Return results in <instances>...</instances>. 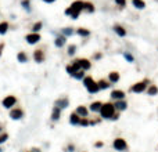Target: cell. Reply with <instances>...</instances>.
<instances>
[{
    "mask_svg": "<svg viewBox=\"0 0 158 152\" xmlns=\"http://www.w3.org/2000/svg\"><path fill=\"white\" fill-rule=\"evenodd\" d=\"M101 119L100 116H97V118H95V119H90V126H96V125H99V123H101Z\"/></svg>",
    "mask_w": 158,
    "mask_h": 152,
    "instance_id": "cell-38",
    "label": "cell"
},
{
    "mask_svg": "<svg viewBox=\"0 0 158 152\" xmlns=\"http://www.w3.org/2000/svg\"><path fill=\"white\" fill-rule=\"evenodd\" d=\"M21 6L24 7V8H25V10H28V11L31 10V8H29V7H31V1H29V0H22Z\"/></svg>",
    "mask_w": 158,
    "mask_h": 152,
    "instance_id": "cell-39",
    "label": "cell"
},
{
    "mask_svg": "<svg viewBox=\"0 0 158 152\" xmlns=\"http://www.w3.org/2000/svg\"><path fill=\"white\" fill-rule=\"evenodd\" d=\"M104 147V141H101V140H99V141L95 142V148H97V149H100V148Z\"/></svg>",
    "mask_w": 158,
    "mask_h": 152,
    "instance_id": "cell-42",
    "label": "cell"
},
{
    "mask_svg": "<svg viewBox=\"0 0 158 152\" xmlns=\"http://www.w3.org/2000/svg\"><path fill=\"white\" fill-rule=\"evenodd\" d=\"M75 33V29L74 28H71V26H67V28H63L61 29V35L65 37H69V36H72Z\"/></svg>",
    "mask_w": 158,
    "mask_h": 152,
    "instance_id": "cell-28",
    "label": "cell"
},
{
    "mask_svg": "<svg viewBox=\"0 0 158 152\" xmlns=\"http://www.w3.org/2000/svg\"><path fill=\"white\" fill-rule=\"evenodd\" d=\"M32 58H33V61H35V62H37V64L44 62V60H46L44 50H43V48H37V50H35V51H33V54H32Z\"/></svg>",
    "mask_w": 158,
    "mask_h": 152,
    "instance_id": "cell-7",
    "label": "cell"
},
{
    "mask_svg": "<svg viewBox=\"0 0 158 152\" xmlns=\"http://www.w3.org/2000/svg\"><path fill=\"white\" fill-rule=\"evenodd\" d=\"M43 28V22L42 21H37V22H35L33 25H32V32L33 33H39V31Z\"/></svg>",
    "mask_w": 158,
    "mask_h": 152,
    "instance_id": "cell-32",
    "label": "cell"
},
{
    "mask_svg": "<svg viewBox=\"0 0 158 152\" xmlns=\"http://www.w3.org/2000/svg\"><path fill=\"white\" fill-rule=\"evenodd\" d=\"M3 48H4V43H0V57L3 54Z\"/></svg>",
    "mask_w": 158,
    "mask_h": 152,
    "instance_id": "cell-44",
    "label": "cell"
},
{
    "mask_svg": "<svg viewBox=\"0 0 158 152\" xmlns=\"http://www.w3.org/2000/svg\"><path fill=\"white\" fill-rule=\"evenodd\" d=\"M115 113V106H114V102L112 101H108V102H103L101 105V109L99 112V115L103 120H110L111 116Z\"/></svg>",
    "mask_w": 158,
    "mask_h": 152,
    "instance_id": "cell-2",
    "label": "cell"
},
{
    "mask_svg": "<svg viewBox=\"0 0 158 152\" xmlns=\"http://www.w3.org/2000/svg\"><path fill=\"white\" fill-rule=\"evenodd\" d=\"M76 51H78V46L76 44H68V47H67V54H68L69 57H74L75 54H76Z\"/></svg>",
    "mask_w": 158,
    "mask_h": 152,
    "instance_id": "cell-29",
    "label": "cell"
},
{
    "mask_svg": "<svg viewBox=\"0 0 158 152\" xmlns=\"http://www.w3.org/2000/svg\"><path fill=\"white\" fill-rule=\"evenodd\" d=\"M83 11L86 14H93L96 11V7L92 1H83Z\"/></svg>",
    "mask_w": 158,
    "mask_h": 152,
    "instance_id": "cell-22",
    "label": "cell"
},
{
    "mask_svg": "<svg viewBox=\"0 0 158 152\" xmlns=\"http://www.w3.org/2000/svg\"><path fill=\"white\" fill-rule=\"evenodd\" d=\"M65 72H67V74H68L69 76H74V75L76 74V72H78V71H75V68H74V67H72L71 64H68V65L65 67Z\"/></svg>",
    "mask_w": 158,
    "mask_h": 152,
    "instance_id": "cell-36",
    "label": "cell"
},
{
    "mask_svg": "<svg viewBox=\"0 0 158 152\" xmlns=\"http://www.w3.org/2000/svg\"><path fill=\"white\" fill-rule=\"evenodd\" d=\"M10 29V25H8V22H0V35H6L7 33V31Z\"/></svg>",
    "mask_w": 158,
    "mask_h": 152,
    "instance_id": "cell-31",
    "label": "cell"
},
{
    "mask_svg": "<svg viewBox=\"0 0 158 152\" xmlns=\"http://www.w3.org/2000/svg\"><path fill=\"white\" fill-rule=\"evenodd\" d=\"M97 84H99V89H100V91L101 90H108V89H111V87H112V84L110 83V82H108V80H107V79H99V80H97Z\"/></svg>",
    "mask_w": 158,
    "mask_h": 152,
    "instance_id": "cell-20",
    "label": "cell"
},
{
    "mask_svg": "<svg viewBox=\"0 0 158 152\" xmlns=\"http://www.w3.org/2000/svg\"><path fill=\"white\" fill-rule=\"evenodd\" d=\"M115 4L118 6V7H121V8H123V7L126 6V0H115Z\"/></svg>",
    "mask_w": 158,
    "mask_h": 152,
    "instance_id": "cell-41",
    "label": "cell"
},
{
    "mask_svg": "<svg viewBox=\"0 0 158 152\" xmlns=\"http://www.w3.org/2000/svg\"><path fill=\"white\" fill-rule=\"evenodd\" d=\"M17 104V97L16 95H6L3 101H1V105L4 106L6 109H11V108H14Z\"/></svg>",
    "mask_w": 158,
    "mask_h": 152,
    "instance_id": "cell-6",
    "label": "cell"
},
{
    "mask_svg": "<svg viewBox=\"0 0 158 152\" xmlns=\"http://www.w3.org/2000/svg\"><path fill=\"white\" fill-rule=\"evenodd\" d=\"M146 94L148 97H155V95H158V86L157 84H148L147 90H146Z\"/></svg>",
    "mask_w": 158,
    "mask_h": 152,
    "instance_id": "cell-21",
    "label": "cell"
},
{
    "mask_svg": "<svg viewBox=\"0 0 158 152\" xmlns=\"http://www.w3.org/2000/svg\"><path fill=\"white\" fill-rule=\"evenodd\" d=\"M87 93H89V94H97V93H99V91H100V89H99V84H97V80H95V82H93V83L90 84L89 87H87Z\"/></svg>",
    "mask_w": 158,
    "mask_h": 152,
    "instance_id": "cell-23",
    "label": "cell"
},
{
    "mask_svg": "<svg viewBox=\"0 0 158 152\" xmlns=\"http://www.w3.org/2000/svg\"><path fill=\"white\" fill-rule=\"evenodd\" d=\"M17 60H18V62L25 64V62H28L29 57H28V54H26L25 51H20L18 54H17Z\"/></svg>",
    "mask_w": 158,
    "mask_h": 152,
    "instance_id": "cell-26",
    "label": "cell"
},
{
    "mask_svg": "<svg viewBox=\"0 0 158 152\" xmlns=\"http://www.w3.org/2000/svg\"><path fill=\"white\" fill-rule=\"evenodd\" d=\"M119 118H121V113H119V112H116V111H115V113H114V115L111 116V119H110V120H111V122H116V120H119Z\"/></svg>",
    "mask_w": 158,
    "mask_h": 152,
    "instance_id": "cell-40",
    "label": "cell"
},
{
    "mask_svg": "<svg viewBox=\"0 0 158 152\" xmlns=\"http://www.w3.org/2000/svg\"><path fill=\"white\" fill-rule=\"evenodd\" d=\"M31 152H42V151H40L39 148H32V149H31Z\"/></svg>",
    "mask_w": 158,
    "mask_h": 152,
    "instance_id": "cell-46",
    "label": "cell"
},
{
    "mask_svg": "<svg viewBox=\"0 0 158 152\" xmlns=\"http://www.w3.org/2000/svg\"><path fill=\"white\" fill-rule=\"evenodd\" d=\"M65 44H67V37L63 36L61 33H60V35H57V36H56V39H54V46H56L57 48H63Z\"/></svg>",
    "mask_w": 158,
    "mask_h": 152,
    "instance_id": "cell-16",
    "label": "cell"
},
{
    "mask_svg": "<svg viewBox=\"0 0 158 152\" xmlns=\"http://www.w3.org/2000/svg\"><path fill=\"white\" fill-rule=\"evenodd\" d=\"M112 148L116 152H126L129 149V145H128L126 140L123 137H116L112 140Z\"/></svg>",
    "mask_w": 158,
    "mask_h": 152,
    "instance_id": "cell-4",
    "label": "cell"
},
{
    "mask_svg": "<svg viewBox=\"0 0 158 152\" xmlns=\"http://www.w3.org/2000/svg\"><path fill=\"white\" fill-rule=\"evenodd\" d=\"M54 106H57V108H60V109H67L69 106V98L68 97H60V98H57V100L54 101Z\"/></svg>",
    "mask_w": 158,
    "mask_h": 152,
    "instance_id": "cell-9",
    "label": "cell"
},
{
    "mask_svg": "<svg viewBox=\"0 0 158 152\" xmlns=\"http://www.w3.org/2000/svg\"><path fill=\"white\" fill-rule=\"evenodd\" d=\"M61 112H63V111L60 109V108H57V106H53L51 116H50L51 122H58V120H60V119H61Z\"/></svg>",
    "mask_w": 158,
    "mask_h": 152,
    "instance_id": "cell-18",
    "label": "cell"
},
{
    "mask_svg": "<svg viewBox=\"0 0 158 152\" xmlns=\"http://www.w3.org/2000/svg\"><path fill=\"white\" fill-rule=\"evenodd\" d=\"M103 58H104V53L103 51H95L93 55H92V60L93 61H101Z\"/></svg>",
    "mask_w": 158,
    "mask_h": 152,
    "instance_id": "cell-33",
    "label": "cell"
},
{
    "mask_svg": "<svg viewBox=\"0 0 158 152\" xmlns=\"http://www.w3.org/2000/svg\"><path fill=\"white\" fill-rule=\"evenodd\" d=\"M78 62L80 65V69L85 72L92 69V60H89V58H78Z\"/></svg>",
    "mask_w": 158,
    "mask_h": 152,
    "instance_id": "cell-12",
    "label": "cell"
},
{
    "mask_svg": "<svg viewBox=\"0 0 158 152\" xmlns=\"http://www.w3.org/2000/svg\"><path fill=\"white\" fill-rule=\"evenodd\" d=\"M43 1H44V3H47V4H51V3H54L56 0H43Z\"/></svg>",
    "mask_w": 158,
    "mask_h": 152,
    "instance_id": "cell-45",
    "label": "cell"
},
{
    "mask_svg": "<svg viewBox=\"0 0 158 152\" xmlns=\"http://www.w3.org/2000/svg\"><path fill=\"white\" fill-rule=\"evenodd\" d=\"M93 82H95L93 76H92V75H86V76L83 78V80H82V84H83L85 89H87V87H89V86L93 83Z\"/></svg>",
    "mask_w": 158,
    "mask_h": 152,
    "instance_id": "cell-27",
    "label": "cell"
},
{
    "mask_svg": "<svg viewBox=\"0 0 158 152\" xmlns=\"http://www.w3.org/2000/svg\"><path fill=\"white\" fill-rule=\"evenodd\" d=\"M107 80L110 82L112 86L116 83H119V80H121V74L118 72V71H111L110 74H108V78H107Z\"/></svg>",
    "mask_w": 158,
    "mask_h": 152,
    "instance_id": "cell-11",
    "label": "cell"
},
{
    "mask_svg": "<svg viewBox=\"0 0 158 152\" xmlns=\"http://www.w3.org/2000/svg\"><path fill=\"white\" fill-rule=\"evenodd\" d=\"M148 84H151V83H150V79L144 78L143 80H140V82H136V83L132 84L128 91L132 93V94H142V93H146Z\"/></svg>",
    "mask_w": 158,
    "mask_h": 152,
    "instance_id": "cell-3",
    "label": "cell"
},
{
    "mask_svg": "<svg viewBox=\"0 0 158 152\" xmlns=\"http://www.w3.org/2000/svg\"><path fill=\"white\" fill-rule=\"evenodd\" d=\"M79 122H80V116L76 115L75 112H72V113L69 115V125H72V126H79Z\"/></svg>",
    "mask_w": 158,
    "mask_h": 152,
    "instance_id": "cell-24",
    "label": "cell"
},
{
    "mask_svg": "<svg viewBox=\"0 0 158 152\" xmlns=\"http://www.w3.org/2000/svg\"><path fill=\"white\" fill-rule=\"evenodd\" d=\"M101 105H103V102L101 101H93L92 104L87 106L89 108V112H92V113H99L100 112V109H101Z\"/></svg>",
    "mask_w": 158,
    "mask_h": 152,
    "instance_id": "cell-17",
    "label": "cell"
},
{
    "mask_svg": "<svg viewBox=\"0 0 158 152\" xmlns=\"http://www.w3.org/2000/svg\"><path fill=\"white\" fill-rule=\"evenodd\" d=\"M75 33L78 35V36H80V37H83V39H87V37H90V35H92V32L87 29V28H78L76 31H75Z\"/></svg>",
    "mask_w": 158,
    "mask_h": 152,
    "instance_id": "cell-19",
    "label": "cell"
},
{
    "mask_svg": "<svg viewBox=\"0 0 158 152\" xmlns=\"http://www.w3.org/2000/svg\"><path fill=\"white\" fill-rule=\"evenodd\" d=\"M7 140H8V134L4 133V131H3V133H0V145H1V144H4Z\"/></svg>",
    "mask_w": 158,
    "mask_h": 152,
    "instance_id": "cell-37",
    "label": "cell"
},
{
    "mask_svg": "<svg viewBox=\"0 0 158 152\" xmlns=\"http://www.w3.org/2000/svg\"><path fill=\"white\" fill-rule=\"evenodd\" d=\"M76 147H75V144H68L67 145V152H75Z\"/></svg>",
    "mask_w": 158,
    "mask_h": 152,
    "instance_id": "cell-43",
    "label": "cell"
},
{
    "mask_svg": "<svg viewBox=\"0 0 158 152\" xmlns=\"http://www.w3.org/2000/svg\"><path fill=\"white\" fill-rule=\"evenodd\" d=\"M114 106H115L116 112H125L128 109V101L126 100H119V101H114Z\"/></svg>",
    "mask_w": 158,
    "mask_h": 152,
    "instance_id": "cell-13",
    "label": "cell"
},
{
    "mask_svg": "<svg viewBox=\"0 0 158 152\" xmlns=\"http://www.w3.org/2000/svg\"><path fill=\"white\" fill-rule=\"evenodd\" d=\"M85 76H86V72L80 69V71H78V72H76V74H75L74 76H72V78H74L75 80H79V82H82V80H83V78H85Z\"/></svg>",
    "mask_w": 158,
    "mask_h": 152,
    "instance_id": "cell-34",
    "label": "cell"
},
{
    "mask_svg": "<svg viewBox=\"0 0 158 152\" xmlns=\"http://www.w3.org/2000/svg\"><path fill=\"white\" fill-rule=\"evenodd\" d=\"M132 6L136 10H144L146 8V1L144 0H132Z\"/></svg>",
    "mask_w": 158,
    "mask_h": 152,
    "instance_id": "cell-25",
    "label": "cell"
},
{
    "mask_svg": "<svg viewBox=\"0 0 158 152\" xmlns=\"http://www.w3.org/2000/svg\"><path fill=\"white\" fill-rule=\"evenodd\" d=\"M82 11H83V1H82V0H75L74 3L69 6L64 13H65V15H68L71 20H78Z\"/></svg>",
    "mask_w": 158,
    "mask_h": 152,
    "instance_id": "cell-1",
    "label": "cell"
},
{
    "mask_svg": "<svg viewBox=\"0 0 158 152\" xmlns=\"http://www.w3.org/2000/svg\"><path fill=\"white\" fill-rule=\"evenodd\" d=\"M75 113L79 115L80 118H87L90 112H89V108H87L86 105H78L76 109H75Z\"/></svg>",
    "mask_w": 158,
    "mask_h": 152,
    "instance_id": "cell-14",
    "label": "cell"
},
{
    "mask_svg": "<svg viewBox=\"0 0 158 152\" xmlns=\"http://www.w3.org/2000/svg\"><path fill=\"white\" fill-rule=\"evenodd\" d=\"M122 55H123V58L126 60V62H129V64L135 62V55H133L130 51H123V54H122Z\"/></svg>",
    "mask_w": 158,
    "mask_h": 152,
    "instance_id": "cell-30",
    "label": "cell"
},
{
    "mask_svg": "<svg viewBox=\"0 0 158 152\" xmlns=\"http://www.w3.org/2000/svg\"><path fill=\"white\" fill-rule=\"evenodd\" d=\"M79 126L80 127H89L90 126V118H80Z\"/></svg>",
    "mask_w": 158,
    "mask_h": 152,
    "instance_id": "cell-35",
    "label": "cell"
},
{
    "mask_svg": "<svg viewBox=\"0 0 158 152\" xmlns=\"http://www.w3.org/2000/svg\"><path fill=\"white\" fill-rule=\"evenodd\" d=\"M10 118L13 119V120H20V119H22L24 118V111L21 109V108H11L10 109Z\"/></svg>",
    "mask_w": 158,
    "mask_h": 152,
    "instance_id": "cell-10",
    "label": "cell"
},
{
    "mask_svg": "<svg viewBox=\"0 0 158 152\" xmlns=\"http://www.w3.org/2000/svg\"><path fill=\"white\" fill-rule=\"evenodd\" d=\"M25 40L28 44H37V43L42 40V36H40V33H33V32H31V33H28L25 36Z\"/></svg>",
    "mask_w": 158,
    "mask_h": 152,
    "instance_id": "cell-8",
    "label": "cell"
},
{
    "mask_svg": "<svg viewBox=\"0 0 158 152\" xmlns=\"http://www.w3.org/2000/svg\"><path fill=\"white\" fill-rule=\"evenodd\" d=\"M0 152H3V149H1V148H0Z\"/></svg>",
    "mask_w": 158,
    "mask_h": 152,
    "instance_id": "cell-48",
    "label": "cell"
},
{
    "mask_svg": "<svg viewBox=\"0 0 158 152\" xmlns=\"http://www.w3.org/2000/svg\"><path fill=\"white\" fill-rule=\"evenodd\" d=\"M112 29H114L116 36H119V37H125L128 33L126 29H125V26H122L121 24H115V25L112 26Z\"/></svg>",
    "mask_w": 158,
    "mask_h": 152,
    "instance_id": "cell-15",
    "label": "cell"
},
{
    "mask_svg": "<svg viewBox=\"0 0 158 152\" xmlns=\"http://www.w3.org/2000/svg\"><path fill=\"white\" fill-rule=\"evenodd\" d=\"M0 133H3V125H0Z\"/></svg>",
    "mask_w": 158,
    "mask_h": 152,
    "instance_id": "cell-47",
    "label": "cell"
},
{
    "mask_svg": "<svg viewBox=\"0 0 158 152\" xmlns=\"http://www.w3.org/2000/svg\"><path fill=\"white\" fill-rule=\"evenodd\" d=\"M110 98L112 102L114 101H119V100H126V93L121 89H114V90H111Z\"/></svg>",
    "mask_w": 158,
    "mask_h": 152,
    "instance_id": "cell-5",
    "label": "cell"
}]
</instances>
